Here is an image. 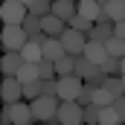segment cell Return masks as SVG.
Here are the masks:
<instances>
[{"label":"cell","mask_w":125,"mask_h":125,"mask_svg":"<svg viewBox=\"0 0 125 125\" xmlns=\"http://www.w3.org/2000/svg\"><path fill=\"white\" fill-rule=\"evenodd\" d=\"M102 70H105L108 76H119V73H122V58H116V55H108V58L102 61Z\"/></svg>","instance_id":"cell-26"},{"label":"cell","mask_w":125,"mask_h":125,"mask_svg":"<svg viewBox=\"0 0 125 125\" xmlns=\"http://www.w3.org/2000/svg\"><path fill=\"white\" fill-rule=\"evenodd\" d=\"M114 108H116V114H119V119H122V122H125V93H122V96H116V99H114Z\"/></svg>","instance_id":"cell-34"},{"label":"cell","mask_w":125,"mask_h":125,"mask_svg":"<svg viewBox=\"0 0 125 125\" xmlns=\"http://www.w3.org/2000/svg\"><path fill=\"white\" fill-rule=\"evenodd\" d=\"M93 84H87V82H84V87H82V93H79V99H76V102H79V105H90V102H93Z\"/></svg>","instance_id":"cell-32"},{"label":"cell","mask_w":125,"mask_h":125,"mask_svg":"<svg viewBox=\"0 0 125 125\" xmlns=\"http://www.w3.org/2000/svg\"><path fill=\"white\" fill-rule=\"evenodd\" d=\"M61 55H67V50H64L61 38H47V41H44V58H50V61H58Z\"/></svg>","instance_id":"cell-14"},{"label":"cell","mask_w":125,"mask_h":125,"mask_svg":"<svg viewBox=\"0 0 125 125\" xmlns=\"http://www.w3.org/2000/svg\"><path fill=\"white\" fill-rule=\"evenodd\" d=\"M23 29H26V35H32V32H41V18L29 12V15L23 18Z\"/></svg>","instance_id":"cell-31"},{"label":"cell","mask_w":125,"mask_h":125,"mask_svg":"<svg viewBox=\"0 0 125 125\" xmlns=\"http://www.w3.org/2000/svg\"><path fill=\"white\" fill-rule=\"evenodd\" d=\"M102 87H105V90H111L114 96H122V93H125V84H122V73H119V76H105Z\"/></svg>","instance_id":"cell-21"},{"label":"cell","mask_w":125,"mask_h":125,"mask_svg":"<svg viewBox=\"0 0 125 125\" xmlns=\"http://www.w3.org/2000/svg\"><path fill=\"white\" fill-rule=\"evenodd\" d=\"M0 38H3V50H23V44L29 41L23 23H3Z\"/></svg>","instance_id":"cell-3"},{"label":"cell","mask_w":125,"mask_h":125,"mask_svg":"<svg viewBox=\"0 0 125 125\" xmlns=\"http://www.w3.org/2000/svg\"><path fill=\"white\" fill-rule=\"evenodd\" d=\"M61 44H64V50L70 55H82L84 52V44H87V35L79 32V29H73V26H67L61 32Z\"/></svg>","instance_id":"cell-6"},{"label":"cell","mask_w":125,"mask_h":125,"mask_svg":"<svg viewBox=\"0 0 125 125\" xmlns=\"http://www.w3.org/2000/svg\"><path fill=\"white\" fill-rule=\"evenodd\" d=\"M76 73H79L82 79H90V76H96V73H105V70H102L99 64H93L87 55H84V52H82V55H76Z\"/></svg>","instance_id":"cell-10"},{"label":"cell","mask_w":125,"mask_h":125,"mask_svg":"<svg viewBox=\"0 0 125 125\" xmlns=\"http://www.w3.org/2000/svg\"><path fill=\"white\" fill-rule=\"evenodd\" d=\"M29 12L38 15V18L50 15V12H52V0H32V3H29Z\"/></svg>","instance_id":"cell-27"},{"label":"cell","mask_w":125,"mask_h":125,"mask_svg":"<svg viewBox=\"0 0 125 125\" xmlns=\"http://www.w3.org/2000/svg\"><path fill=\"white\" fill-rule=\"evenodd\" d=\"M122 73H125V55H122Z\"/></svg>","instance_id":"cell-36"},{"label":"cell","mask_w":125,"mask_h":125,"mask_svg":"<svg viewBox=\"0 0 125 125\" xmlns=\"http://www.w3.org/2000/svg\"><path fill=\"white\" fill-rule=\"evenodd\" d=\"M26 15H29V6L21 3V0H3V6H0L3 23H23Z\"/></svg>","instance_id":"cell-5"},{"label":"cell","mask_w":125,"mask_h":125,"mask_svg":"<svg viewBox=\"0 0 125 125\" xmlns=\"http://www.w3.org/2000/svg\"><path fill=\"white\" fill-rule=\"evenodd\" d=\"M21 55H23V61H41V58H44V47H41V44H35V41H26V44H23V50H21Z\"/></svg>","instance_id":"cell-17"},{"label":"cell","mask_w":125,"mask_h":125,"mask_svg":"<svg viewBox=\"0 0 125 125\" xmlns=\"http://www.w3.org/2000/svg\"><path fill=\"white\" fill-rule=\"evenodd\" d=\"M102 9H105V15L116 23V21H125V0H108V3H102Z\"/></svg>","instance_id":"cell-16"},{"label":"cell","mask_w":125,"mask_h":125,"mask_svg":"<svg viewBox=\"0 0 125 125\" xmlns=\"http://www.w3.org/2000/svg\"><path fill=\"white\" fill-rule=\"evenodd\" d=\"M29 105H32V114H35V119H38V122H50V119L58 114L61 99H58V96H47V93H41L38 99H32Z\"/></svg>","instance_id":"cell-1"},{"label":"cell","mask_w":125,"mask_h":125,"mask_svg":"<svg viewBox=\"0 0 125 125\" xmlns=\"http://www.w3.org/2000/svg\"><path fill=\"white\" fill-rule=\"evenodd\" d=\"M32 119H35V114H32L29 99H26V102L21 99V102H15V105H12V122H15V125H29Z\"/></svg>","instance_id":"cell-9"},{"label":"cell","mask_w":125,"mask_h":125,"mask_svg":"<svg viewBox=\"0 0 125 125\" xmlns=\"http://www.w3.org/2000/svg\"><path fill=\"white\" fill-rule=\"evenodd\" d=\"M41 29L47 32L50 38H61V32L67 29V21H61L58 15H52V12H50V15H44V18H41Z\"/></svg>","instance_id":"cell-8"},{"label":"cell","mask_w":125,"mask_h":125,"mask_svg":"<svg viewBox=\"0 0 125 125\" xmlns=\"http://www.w3.org/2000/svg\"><path fill=\"white\" fill-rule=\"evenodd\" d=\"M114 35L125 41V21H116V23H114Z\"/></svg>","instance_id":"cell-35"},{"label":"cell","mask_w":125,"mask_h":125,"mask_svg":"<svg viewBox=\"0 0 125 125\" xmlns=\"http://www.w3.org/2000/svg\"><path fill=\"white\" fill-rule=\"evenodd\" d=\"M67 26H73V29H79V32H84V35H87V32L93 29V21H90V18H84V15H79V12H76V15H73V18H70V21H67Z\"/></svg>","instance_id":"cell-23"},{"label":"cell","mask_w":125,"mask_h":125,"mask_svg":"<svg viewBox=\"0 0 125 125\" xmlns=\"http://www.w3.org/2000/svg\"><path fill=\"white\" fill-rule=\"evenodd\" d=\"M99 111H102V108H99L96 102L84 105V122H87V125H99Z\"/></svg>","instance_id":"cell-30"},{"label":"cell","mask_w":125,"mask_h":125,"mask_svg":"<svg viewBox=\"0 0 125 125\" xmlns=\"http://www.w3.org/2000/svg\"><path fill=\"white\" fill-rule=\"evenodd\" d=\"M55 116H58L61 125H82L84 122V105H79L76 99H61Z\"/></svg>","instance_id":"cell-2"},{"label":"cell","mask_w":125,"mask_h":125,"mask_svg":"<svg viewBox=\"0 0 125 125\" xmlns=\"http://www.w3.org/2000/svg\"><path fill=\"white\" fill-rule=\"evenodd\" d=\"M21 82H32V79H41V73H38V64L35 61H23L18 67V73H15Z\"/></svg>","instance_id":"cell-19"},{"label":"cell","mask_w":125,"mask_h":125,"mask_svg":"<svg viewBox=\"0 0 125 125\" xmlns=\"http://www.w3.org/2000/svg\"><path fill=\"white\" fill-rule=\"evenodd\" d=\"M105 50H108V55L122 58V55H125V41H122V38H116V35H111V38L105 41Z\"/></svg>","instance_id":"cell-24"},{"label":"cell","mask_w":125,"mask_h":125,"mask_svg":"<svg viewBox=\"0 0 125 125\" xmlns=\"http://www.w3.org/2000/svg\"><path fill=\"white\" fill-rule=\"evenodd\" d=\"M114 99H116V96L111 93V90H105V87H96V90H93V102L99 105V108H105V105H114Z\"/></svg>","instance_id":"cell-28"},{"label":"cell","mask_w":125,"mask_h":125,"mask_svg":"<svg viewBox=\"0 0 125 125\" xmlns=\"http://www.w3.org/2000/svg\"><path fill=\"white\" fill-rule=\"evenodd\" d=\"M84 55H87L93 64L102 67V61L108 58V50H105V44H102V41H90V38H87V44H84Z\"/></svg>","instance_id":"cell-11"},{"label":"cell","mask_w":125,"mask_h":125,"mask_svg":"<svg viewBox=\"0 0 125 125\" xmlns=\"http://www.w3.org/2000/svg\"><path fill=\"white\" fill-rule=\"evenodd\" d=\"M122 84H125V73H122Z\"/></svg>","instance_id":"cell-38"},{"label":"cell","mask_w":125,"mask_h":125,"mask_svg":"<svg viewBox=\"0 0 125 125\" xmlns=\"http://www.w3.org/2000/svg\"><path fill=\"white\" fill-rule=\"evenodd\" d=\"M21 3H26V6H29V3H32V0H21Z\"/></svg>","instance_id":"cell-37"},{"label":"cell","mask_w":125,"mask_h":125,"mask_svg":"<svg viewBox=\"0 0 125 125\" xmlns=\"http://www.w3.org/2000/svg\"><path fill=\"white\" fill-rule=\"evenodd\" d=\"M55 73L58 76H67V73H76V55H61L58 61H55Z\"/></svg>","instance_id":"cell-22"},{"label":"cell","mask_w":125,"mask_h":125,"mask_svg":"<svg viewBox=\"0 0 125 125\" xmlns=\"http://www.w3.org/2000/svg\"><path fill=\"white\" fill-rule=\"evenodd\" d=\"M84 87V79L79 73H67V76H58V99H79Z\"/></svg>","instance_id":"cell-4"},{"label":"cell","mask_w":125,"mask_h":125,"mask_svg":"<svg viewBox=\"0 0 125 125\" xmlns=\"http://www.w3.org/2000/svg\"><path fill=\"white\" fill-rule=\"evenodd\" d=\"M0 93H3V102H21V99H23V82H21L15 73H9V76L3 79Z\"/></svg>","instance_id":"cell-7"},{"label":"cell","mask_w":125,"mask_h":125,"mask_svg":"<svg viewBox=\"0 0 125 125\" xmlns=\"http://www.w3.org/2000/svg\"><path fill=\"white\" fill-rule=\"evenodd\" d=\"M38 73H41V79H55V76H58V73H55V61L41 58V61H38Z\"/></svg>","instance_id":"cell-29"},{"label":"cell","mask_w":125,"mask_h":125,"mask_svg":"<svg viewBox=\"0 0 125 125\" xmlns=\"http://www.w3.org/2000/svg\"><path fill=\"white\" fill-rule=\"evenodd\" d=\"M23 64V55H21V50H6V55H3V76H9V73H18V67Z\"/></svg>","instance_id":"cell-13"},{"label":"cell","mask_w":125,"mask_h":125,"mask_svg":"<svg viewBox=\"0 0 125 125\" xmlns=\"http://www.w3.org/2000/svg\"><path fill=\"white\" fill-rule=\"evenodd\" d=\"M111 35H114V23H93V29L87 32L90 41H102V44H105Z\"/></svg>","instance_id":"cell-18"},{"label":"cell","mask_w":125,"mask_h":125,"mask_svg":"<svg viewBox=\"0 0 125 125\" xmlns=\"http://www.w3.org/2000/svg\"><path fill=\"white\" fill-rule=\"evenodd\" d=\"M116 122H122L119 114H116V108H114V105H105V108L99 111V125H116Z\"/></svg>","instance_id":"cell-25"},{"label":"cell","mask_w":125,"mask_h":125,"mask_svg":"<svg viewBox=\"0 0 125 125\" xmlns=\"http://www.w3.org/2000/svg\"><path fill=\"white\" fill-rule=\"evenodd\" d=\"M44 93L47 96H58V76L55 79H44Z\"/></svg>","instance_id":"cell-33"},{"label":"cell","mask_w":125,"mask_h":125,"mask_svg":"<svg viewBox=\"0 0 125 125\" xmlns=\"http://www.w3.org/2000/svg\"><path fill=\"white\" fill-rule=\"evenodd\" d=\"M44 93V79H32V82H23V99H38Z\"/></svg>","instance_id":"cell-20"},{"label":"cell","mask_w":125,"mask_h":125,"mask_svg":"<svg viewBox=\"0 0 125 125\" xmlns=\"http://www.w3.org/2000/svg\"><path fill=\"white\" fill-rule=\"evenodd\" d=\"M76 3H79V0H52V15H58L61 21H70V18L79 12Z\"/></svg>","instance_id":"cell-12"},{"label":"cell","mask_w":125,"mask_h":125,"mask_svg":"<svg viewBox=\"0 0 125 125\" xmlns=\"http://www.w3.org/2000/svg\"><path fill=\"white\" fill-rule=\"evenodd\" d=\"M99 3H108V0H99Z\"/></svg>","instance_id":"cell-39"},{"label":"cell","mask_w":125,"mask_h":125,"mask_svg":"<svg viewBox=\"0 0 125 125\" xmlns=\"http://www.w3.org/2000/svg\"><path fill=\"white\" fill-rule=\"evenodd\" d=\"M76 6H79V15L90 18L93 23L99 21V15H102V3H99V0H79Z\"/></svg>","instance_id":"cell-15"}]
</instances>
